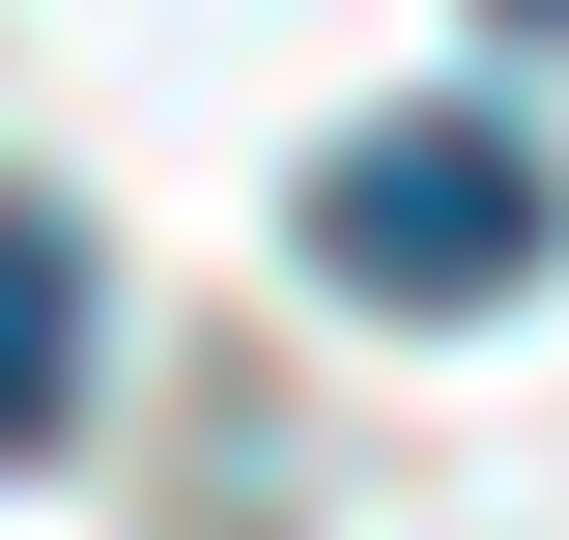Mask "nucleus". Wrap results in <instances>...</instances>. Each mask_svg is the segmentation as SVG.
<instances>
[{
  "mask_svg": "<svg viewBox=\"0 0 569 540\" xmlns=\"http://www.w3.org/2000/svg\"><path fill=\"white\" fill-rule=\"evenodd\" d=\"M569 257V171L512 114H370V142H313V284L342 313H512V284Z\"/></svg>",
  "mask_w": 569,
  "mask_h": 540,
  "instance_id": "1",
  "label": "nucleus"
},
{
  "mask_svg": "<svg viewBox=\"0 0 569 540\" xmlns=\"http://www.w3.org/2000/svg\"><path fill=\"white\" fill-rule=\"evenodd\" d=\"M86 427V200L0 171V456H58Z\"/></svg>",
  "mask_w": 569,
  "mask_h": 540,
  "instance_id": "2",
  "label": "nucleus"
},
{
  "mask_svg": "<svg viewBox=\"0 0 569 540\" xmlns=\"http://www.w3.org/2000/svg\"><path fill=\"white\" fill-rule=\"evenodd\" d=\"M512 29H569V0H512Z\"/></svg>",
  "mask_w": 569,
  "mask_h": 540,
  "instance_id": "3",
  "label": "nucleus"
}]
</instances>
